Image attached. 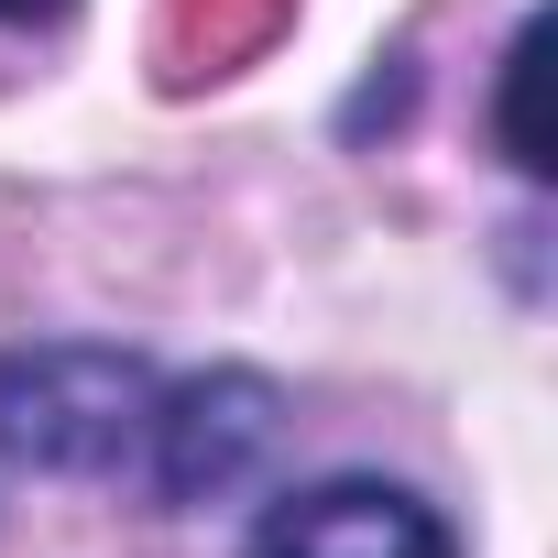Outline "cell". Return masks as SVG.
Listing matches in <instances>:
<instances>
[{
	"mask_svg": "<svg viewBox=\"0 0 558 558\" xmlns=\"http://www.w3.org/2000/svg\"><path fill=\"white\" fill-rule=\"evenodd\" d=\"M536 77H547V23H525L514 56H504V154H514L525 175L558 165V154H547V121H536Z\"/></svg>",
	"mask_w": 558,
	"mask_h": 558,
	"instance_id": "5",
	"label": "cell"
},
{
	"mask_svg": "<svg viewBox=\"0 0 558 558\" xmlns=\"http://www.w3.org/2000/svg\"><path fill=\"white\" fill-rule=\"evenodd\" d=\"M286 12H296V0H165L154 56H165V77L186 88V77H219V66H241L252 45H274Z\"/></svg>",
	"mask_w": 558,
	"mask_h": 558,
	"instance_id": "4",
	"label": "cell"
},
{
	"mask_svg": "<svg viewBox=\"0 0 558 558\" xmlns=\"http://www.w3.org/2000/svg\"><path fill=\"white\" fill-rule=\"evenodd\" d=\"M77 0H0V23H66Z\"/></svg>",
	"mask_w": 558,
	"mask_h": 558,
	"instance_id": "6",
	"label": "cell"
},
{
	"mask_svg": "<svg viewBox=\"0 0 558 558\" xmlns=\"http://www.w3.org/2000/svg\"><path fill=\"white\" fill-rule=\"evenodd\" d=\"M252 558H460V547L395 482H307L252 525Z\"/></svg>",
	"mask_w": 558,
	"mask_h": 558,
	"instance_id": "3",
	"label": "cell"
},
{
	"mask_svg": "<svg viewBox=\"0 0 558 558\" xmlns=\"http://www.w3.org/2000/svg\"><path fill=\"white\" fill-rule=\"evenodd\" d=\"M143 449H154V493L208 504V493H230V482L274 449V384H252V373H208V384H186V395H154Z\"/></svg>",
	"mask_w": 558,
	"mask_h": 558,
	"instance_id": "2",
	"label": "cell"
},
{
	"mask_svg": "<svg viewBox=\"0 0 558 558\" xmlns=\"http://www.w3.org/2000/svg\"><path fill=\"white\" fill-rule=\"evenodd\" d=\"M154 427V373L121 351H12L0 362V449L23 471H121Z\"/></svg>",
	"mask_w": 558,
	"mask_h": 558,
	"instance_id": "1",
	"label": "cell"
}]
</instances>
